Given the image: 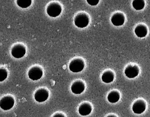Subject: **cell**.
Instances as JSON below:
<instances>
[{
    "label": "cell",
    "instance_id": "16",
    "mask_svg": "<svg viewBox=\"0 0 150 117\" xmlns=\"http://www.w3.org/2000/svg\"><path fill=\"white\" fill-rule=\"evenodd\" d=\"M132 5L136 10H141L144 7L145 3L144 0H133Z\"/></svg>",
    "mask_w": 150,
    "mask_h": 117
},
{
    "label": "cell",
    "instance_id": "6",
    "mask_svg": "<svg viewBox=\"0 0 150 117\" xmlns=\"http://www.w3.org/2000/svg\"><path fill=\"white\" fill-rule=\"evenodd\" d=\"M42 70L39 67H33L28 71L29 77L33 81L39 80L42 77Z\"/></svg>",
    "mask_w": 150,
    "mask_h": 117
},
{
    "label": "cell",
    "instance_id": "12",
    "mask_svg": "<svg viewBox=\"0 0 150 117\" xmlns=\"http://www.w3.org/2000/svg\"><path fill=\"white\" fill-rule=\"evenodd\" d=\"M91 105L87 103H84L80 106L79 109V113L82 116L89 115L92 111Z\"/></svg>",
    "mask_w": 150,
    "mask_h": 117
},
{
    "label": "cell",
    "instance_id": "21",
    "mask_svg": "<svg viewBox=\"0 0 150 117\" xmlns=\"http://www.w3.org/2000/svg\"><path fill=\"white\" fill-rule=\"evenodd\" d=\"M107 117H116L115 116H113V115H110V116H108Z\"/></svg>",
    "mask_w": 150,
    "mask_h": 117
},
{
    "label": "cell",
    "instance_id": "4",
    "mask_svg": "<svg viewBox=\"0 0 150 117\" xmlns=\"http://www.w3.org/2000/svg\"><path fill=\"white\" fill-rule=\"evenodd\" d=\"M26 53L25 46L21 44H17L13 47L11 54L14 58L20 59L24 56Z\"/></svg>",
    "mask_w": 150,
    "mask_h": 117
},
{
    "label": "cell",
    "instance_id": "14",
    "mask_svg": "<svg viewBox=\"0 0 150 117\" xmlns=\"http://www.w3.org/2000/svg\"><path fill=\"white\" fill-rule=\"evenodd\" d=\"M114 79V74L110 71H106L103 74L102 80L106 83H109L113 82Z\"/></svg>",
    "mask_w": 150,
    "mask_h": 117
},
{
    "label": "cell",
    "instance_id": "19",
    "mask_svg": "<svg viewBox=\"0 0 150 117\" xmlns=\"http://www.w3.org/2000/svg\"><path fill=\"white\" fill-rule=\"evenodd\" d=\"M87 2L91 6H96L99 3L100 0H86Z\"/></svg>",
    "mask_w": 150,
    "mask_h": 117
},
{
    "label": "cell",
    "instance_id": "13",
    "mask_svg": "<svg viewBox=\"0 0 150 117\" xmlns=\"http://www.w3.org/2000/svg\"><path fill=\"white\" fill-rule=\"evenodd\" d=\"M135 33L139 38H144L147 34V29L144 26H138L135 29Z\"/></svg>",
    "mask_w": 150,
    "mask_h": 117
},
{
    "label": "cell",
    "instance_id": "9",
    "mask_svg": "<svg viewBox=\"0 0 150 117\" xmlns=\"http://www.w3.org/2000/svg\"><path fill=\"white\" fill-rule=\"evenodd\" d=\"M139 70L137 67L135 66H129L125 68V74L129 78H133L137 76Z\"/></svg>",
    "mask_w": 150,
    "mask_h": 117
},
{
    "label": "cell",
    "instance_id": "10",
    "mask_svg": "<svg viewBox=\"0 0 150 117\" xmlns=\"http://www.w3.org/2000/svg\"><path fill=\"white\" fill-rule=\"evenodd\" d=\"M124 16L121 13H116L114 14L111 18V22L115 26H120L124 23Z\"/></svg>",
    "mask_w": 150,
    "mask_h": 117
},
{
    "label": "cell",
    "instance_id": "5",
    "mask_svg": "<svg viewBox=\"0 0 150 117\" xmlns=\"http://www.w3.org/2000/svg\"><path fill=\"white\" fill-rule=\"evenodd\" d=\"M14 103L13 98L10 96H6L2 98L0 101V107L3 110L7 111L13 108Z\"/></svg>",
    "mask_w": 150,
    "mask_h": 117
},
{
    "label": "cell",
    "instance_id": "8",
    "mask_svg": "<svg viewBox=\"0 0 150 117\" xmlns=\"http://www.w3.org/2000/svg\"><path fill=\"white\" fill-rule=\"evenodd\" d=\"M145 109V104L142 100H138L133 104L132 106V111L136 114H141Z\"/></svg>",
    "mask_w": 150,
    "mask_h": 117
},
{
    "label": "cell",
    "instance_id": "18",
    "mask_svg": "<svg viewBox=\"0 0 150 117\" xmlns=\"http://www.w3.org/2000/svg\"><path fill=\"white\" fill-rule=\"evenodd\" d=\"M8 76L7 70L5 69L1 68L0 69V82H2L6 79Z\"/></svg>",
    "mask_w": 150,
    "mask_h": 117
},
{
    "label": "cell",
    "instance_id": "17",
    "mask_svg": "<svg viewBox=\"0 0 150 117\" xmlns=\"http://www.w3.org/2000/svg\"><path fill=\"white\" fill-rule=\"evenodd\" d=\"M17 5L23 9L30 7L32 4V0H16Z\"/></svg>",
    "mask_w": 150,
    "mask_h": 117
},
{
    "label": "cell",
    "instance_id": "3",
    "mask_svg": "<svg viewBox=\"0 0 150 117\" xmlns=\"http://www.w3.org/2000/svg\"><path fill=\"white\" fill-rule=\"evenodd\" d=\"M85 63L81 59H76L73 60L69 64V69L72 72L78 73L83 70Z\"/></svg>",
    "mask_w": 150,
    "mask_h": 117
},
{
    "label": "cell",
    "instance_id": "2",
    "mask_svg": "<svg viewBox=\"0 0 150 117\" xmlns=\"http://www.w3.org/2000/svg\"><path fill=\"white\" fill-rule=\"evenodd\" d=\"M88 16L85 13H79L75 16L74 24L79 28H83L86 27L89 23Z\"/></svg>",
    "mask_w": 150,
    "mask_h": 117
},
{
    "label": "cell",
    "instance_id": "11",
    "mask_svg": "<svg viewBox=\"0 0 150 117\" xmlns=\"http://www.w3.org/2000/svg\"><path fill=\"white\" fill-rule=\"evenodd\" d=\"M85 89L84 84L81 81H77L74 83L71 87L73 93L75 94H80L83 92Z\"/></svg>",
    "mask_w": 150,
    "mask_h": 117
},
{
    "label": "cell",
    "instance_id": "7",
    "mask_svg": "<svg viewBox=\"0 0 150 117\" xmlns=\"http://www.w3.org/2000/svg\"><path fill=\"white\" fill-rule=\"evenodd\" d=\"M49 94L48 91L45 89H40L36 91L35 98L36 101L39 103L45 102L48 99Z\"/></svg>",
    "mask_w": 150,
    "mask_h": 117
},
{
    "label": "cell",
    "instance_id": "20",
    "mask_svg": "<svg viewBox=\"0 0 150 117\" xmlns=\"http://www.w3.org/2000/svg\"><path fill=\"white\" fill-rule=\"evenodd\" d=\"M53 117H65L63 114H60V113H57V114H55Z\"/></svg>",
    "mask_w": 150,
    "mask_h": 117
},
{
    "label": "cell",
    "instance_id": "15",
    "mask_svg": "<svg viewBox=\"0 0 150 117\" xmlns=\"http://www.w3.org/2000/svg\"><path fill=\"white\" fill-rule=\"evenodd\" d=\"M120 95L118 92L116 91H112L108 94V101L110 103H116L119 100Z\"/></svg>",
    "mask_w": 150,
    "mask_h": 117
},
{
    "label": "cell",
    "instance_id": "1",
    "mask_svg": "<svg viewBox=\"0 0 150 117\" xmlns=\"http://www.w3.org/2000/svg\"><path fill=\"white\" fill-rule=\"evenodd\" d=\"M62 7L58 3L53 2L50 4L47 8V13L52 17H57L62 12Z\"/></svg>",
    "mask_w": 150,
    "mask_h": 117
}]
</instances>
